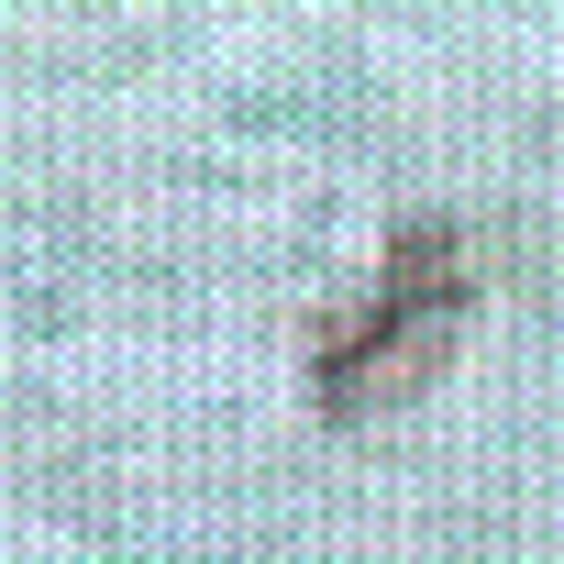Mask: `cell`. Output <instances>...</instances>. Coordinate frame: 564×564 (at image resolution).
<instances>
[{
  "instance_id": "obj_1",
  "label": "cell",
  "mask_w": 564,
  "mask_h": 564,
  "mask_svg": "<svg viewBox=\"0 0 564 564\" xmlns=\"http://www.w3.org/2000/svg\"><path fill=\"white\" fill-rule=\"evenodd\" d=\"M465 300H476L465 232L432 221V210H410V221L388 232L377 300L311 333V399H322V421H377V410L421 399V388L443 377V355H454Z\"/></svg>"
}]
</instances>
